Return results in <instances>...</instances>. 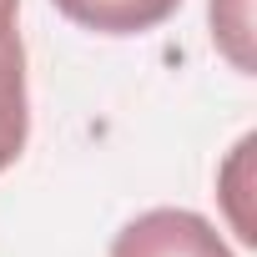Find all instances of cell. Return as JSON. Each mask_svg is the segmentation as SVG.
<instances>
[{
  "mask_svg": "<svg viewBox=\"0 0 257 257\" xmlns=\"http://www.w3.org/2000/svg\"><path fill=\"white\" fill-rule=\"evenodd\" d=\"M111 257H232V247L207 217L182 207H157L116 232Z\"/></svg>",
  "mask_w": 257,
  "mask_h": 257,
  "instance_id": "1",
  "label": "cell"
},
{
  "mask_svg": "<svg viewBox=\"0 0 257 257\" xmlns=\"http://www.w3.org/2000/svg\"><path fill=\"white\" fill-rule=\"evenodd\" d=\"M31 137V111H26V46L21 36H0V172L16 167Z\"/></svg>",
  "mask_w": 257,
  "mask_h": 257,
  "instance_id": "2",
  "label": "cell"
},
{
  "mask_svg": "<svg viewBox=\"0 0 257 257\" xmlns=\"http://www.w3.org/2000/svg\"><path fill=\"white\" fill-rule=\"evenodd\" d=\"M182 0H56V11L101 36H142L162 26Z\"/></svg>",
  "mask_w": 257,
  "mask_h": 257,
  "instance_id": "3",
  "label": "cell"
},
{
  "mask_svg": "<svg viewBox=\"0 0 257 257\" xmlns=\"http://www.w3.org/2000/svg\"><path fill=\"white\" fill-rule=\"evenodd\" d=\"M247 0H212V36L222 41V51L247 71L252 56H247Z\"/></svg>",
  "mask_w": 257,
  "mask_h": 257,
  "instance_id": "4",
  "label": "cell"
},
{
  "mask_svg": "<svg viewBox=\"0 0 257 257\" xmlns=\"http://www.w3.org/2000/svg\"><path fill=\"white\" fill-rule=\"evenodd\" d=\"M16 11L21 0H0V36H16Z\"/></svg>",
  "mask_w": 257,
  "mask_h": 257,
  "instance_id": "5",
  "label": "cell"
}]
</instances>
